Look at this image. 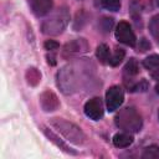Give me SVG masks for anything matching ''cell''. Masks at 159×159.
I'll return each instance as SVG.
<instances>
[{
    "label": "cell",
    "instance_id": "obj_10",
    "mask_svg": "<svg viewBox=\"0 0 159 159\" xmlns=\"http://www.w3.org/2000/svg\"><path fill=\"white\" fill-rule=\"evenodd\" d=\"M31 10L36 16H45L52 9V0H30Z\"/></svg>",
    "mask_w": 159,
    "mask_h": 159
},
{
    "label": "cell",
    "instance_id": "obj_1",
    "mask_svg": "<svg viewBox=\"0 0 159 159\" xmlns=\"http://www.w3.org/2000/svg\"><path fill=\"white\" fill-rule=\"evenodd\" d=\"M89 65L83 61H77L65 66L57 73V86L65 94L76 92L86 81L89 75Z\"/></svg>",
    "mask_w": 159,
    "mask_h": 159
},
{
    "label": "cell",
    "instance_id": "obj_7",
    "mask_svg": "<svg viewBox=\"0 0 159 159\" xmlns=\"http://www.w3.org/2000/svg\"><path fill=\"white\" fill-rule=\"evenodd\" d=\"M116 39L119 42H122L127 46H130V47L135 46V41H137L135 35H134L130 25L125 21H120L117 25V27H116Z\"/></svg>",
    "mask_w": 159,
    "mask_h": 159
},
{
    "label": "cell",
    "instance_id": "obj_2",
    "mask_svg": "<svg viewBox=\"0 0 159 159\" xmlns=\"http://www.w3.org/2000/svg\"><path fill=\"white\" fill-rule=\"evenodd\" d=\"M68 21H70V14H68V10L63 6L57 9L53 14L50 15L48 19L43 21L41 30L45 35L56 36L63 32V30L68 25Z\"/></svg>",
    "mask_w": 159,
    "mask_h": 159
},
{
    "label": "cell",
    "instance_id": "obj_12",
    "mask_svg": "<svg viewBox=\"0 0 159 159\" xmlns=\"http://www.w3.org/2000/svg\"><path fill=\"white\" fill-rule=\"evenodd\" d=\"M133 143V137L129 133H117L113 137V144L117 148H127Z\"/></svg>",
    "mask_w": 159,
    "mask_h": 159
},
{
    "label": "cell",
    "instance_id": "obj_6",
    "mask_svg": "<svg viewBox=\"0 0 159 159\" xmlns=\"http://www.w3.org/2000/svg\"><path fill=\"white\" fill-rule=\"evenodd\" d=\"M124 101L123 89L119 86H112L106 92V106L109 112H114L120 107Z\"/></svg>",
    "mask_w": 159,
    "mask_h": 159
},
{
    "label": "cell",
    "instance_id": "obj_17",
    "mask_svg": "<svg viewBox=\"0 0 159 159\" xmlns=\"http://www.w3.org/2000/svg\"><path fill=\"white\" fill-rule=\"evenodd\" d=\"M138 72H139L138 62H137L134 58H130V60L127 62L125 67H124V73L128 75V76H135V75H138Z\"/></svg>",
    "mask_w": 159,
    "mask_h": 159
},
{
    "label": "cell",
    "instance_id": "obj_11",
    "mask_svg": "<svg viewBox=\"0 0 159 159\" xmlns=\"http://www.w3.org/2000/svg\"><path fill=\"white\" fill-rule=\"evenodd\" d=\"M42 132H43V134L48 138V140H50V142H52L56 147H58V148H60V149H62L63 152H66V153H68V154H73V155H75V154H77V152H75V150H72L71 148H68V145H67L63 140H61V139H60V138H58L53 132H51L48 128H45V127H43V128H42Z\"/></svg>",
    "mask_w": 159,
    "mask_h": 159
},
{
    "label": "cell",
    "instance_id": "obj_25",
    "mask_svg": "<svg viewBox=\"0 0 159 159\" xmlns=\"http://www.w3.org/2000/svg\"><path fill=\"white\" fill-rule=\"evenodd\" d=\"M158 5H159V0H158Z\"/></svg>",
    "mask_w": 159,
    "mask_h": 159
},
{
    "label": "cell",
    "instance_id": "obj_20",
    "mask_svg": "<svg viewBox=\"0 0 159 159\" xmlns=\"http://www.w3.org/2000/svg\"><path fill=\"white\" fill-rule=\"evenodd\" d=\"M26 76H27V80L31 84H36L41 77V75L39 73V71L36 68H29V71L26 72Z\"/></svg>",
    "mask_w": 159,
    "mask_h": 159
},
{
    "label": "cell",
    "instance_id": "obj_14",
    "mask_svg": "<svg viewBox=\"0 0 159 159\" xmlns=\"http://www.w3.org/2000/svg\"><path fill=\"white\" fill-rule=\"evenodd\" d=\"M124 55H125L124 50H123V48H120V47H117V48L113 51V53L109 56V61H108V63H109L111 66H113V67L118 66V65L123 61Z\"/></svg>",
    "mask_w": 159,
    "mask_h": 159
},
{
    "label": "cell",
    "instance_id": "obj_16",
    "mask_svg": "<svg viewBox=\"0 0 159 159\" xmlns=\"http://www.w3.org/2000/svg\"><path fill=\"white\" fill-rule=\"evenodd\" d=\"M143 159H159V147L157 145H150L147 147L142 154Z\"/></svg>",
    "mask_w": 159,
    "mask_h": 159
},
{
    "label": "cell",
    "instance_id": "obj_24",
    "mask_svg": "<svg viewBox=\"0 0 159 159\" xmlns=\"http://www.w3.org/2000/svg\"><path fill=\"white\" fill-rule=\"evenodd\" d=\"M155 91H157V93L159 94V83H158V84L155 86Z\"/></svg>",
    "mask_w": 159,
    "mask_h": 159
},
{
    "label": "cell",
    "instance_id": "obj_4",
    "mask_svg": "<svg viewBox=\"0 0 159 159\" xmlns=\"http://www.w3.org/2000/svg\"><path fill=\"white\" fill-rule=\"evenodd\" d=\"M51 125L55 127L67 140H70L75 144H83V142L86 139V135L81 130V128L77 127L76 124L66 120V119L52 118L51 119Z\"/></svg>",
    "mask_w": 159,
    "mask_h": 159
},
{
    "label": "cell",
    "instance_id": "obj_13",
    "mask_svg": "<svg viewBox=\"0 0 159 159\" xmlns=\"http://www.w3.org/2000/svg\"><path fill=\"white\" fill-rule=\"evenodd\" d=\"M96 56H97V58L99 60L101 63H107L109 61V56H111L109 47L106 43L98 45L97 46V50H96Z\"/></svg>",
    "mask_w": 159,
    "mask_h": 159
},
{
    "label": "cell",
    "instance_id": "obj_3",
    "mask_svg": "<svg viewBox=\"0 0 159 159\" xmlns=\"http://www.w3.org/2000/svg\"><path fill=\"white\" fill-rule=\"evenodd\" d=\"M114 122L118 128L123 129L127 133H137L142 128V117L140 114L130 107L120 109L114 118Z\"/></svg>",
    "mask_w": 159,
    "mask_h": 159
},
{
    "label": "cell",
    "instance_id": "obj_9",
    "mask_svg": "<svg viewBox=\"0 0 159 159\" xmlns=\"http://www.w3.org/2000/svg\"><path fill=\"white\" fill-rule=\"evenodd\" d=\"M40 104L45 112H53L60 107L57 96L51 91H45L40 96Z\"/></svg>",
    "mask_w": 159,
    "mask_h": 159
},
{
    "label": "cell",
    "instance_id": "obj_18",
    "mask_svg": "<svg viewBox=\"0 0 159 159\" xmlns=\"http://www.w3.org/2000/svg\"><path fill=\"white\" fill-rule=\"evenodd\" d=\"M159 65V56L158 55H152V56H148L144 61H143V66L148 70V71H150V70H153L155 66H158Z\"/></svg>",
    "mask_w": 159,
    "mask_h": 159
},
{
    "label": "cell",
    "instance_id": "obj_15",
    "mask_svg": "<svg viewBox=\"0 0 159 159\" xmlns=\"http://www.w3.org/2000/svg\"><path fill=\"white\" fill-rule=\"evenodd\" d=\"M149 30H150L152 36L155 39V41L159 45V14L152 17V20L149 22Z\"/></svg>",
    "mask_w": 159,
    "mask_h": 159
},
{
    "label": "cell",
    "instance_id": "obj_22",
    "mask_svg": "<svg viewBox=\"0 0 159 159\" xmlns=\"http://www.w3.org/2000/svg\"><path fill=\"white\" fill-rule=\"evenodd\" d=\"M149 47H150V43H149L145 39L140 40V43H139V50H140V51H147Z\"/></svg>",
    "mask_w": 159,
    "mask_h": 159
},
{
    "label": "cell",
    "instance_id": "obj_23",
    "mask_svg": "<svg viewBox=\"0 0 159 159\" xmlns=\"http://www.w3.org/2000/svg\"><path fill=\"white\" fill-rule=\"evenodd\" d=\"M150 76H152V78L159 81V65L155 66L153 70H150Z\"/></svg>",
    "mask_w": 159,
    "mask_h": 159
},
{
    "label": "cell",
    "instance_id": "obj_21",
    "mask_svg": "<svg viewBox=\"0 0 159 159\" xmlns=\"http://www.w3.org/2000/svg\"><path fill=\"white\" fill-rule=\"evenodd\" d=\"M43 47H45V50H47V51H56V50H58L60 45H58V42H56V41H53V40H47V41L43 43Z\"/></svg>",
    "mask_w": 159,
    "mask_h": 159
},
{
    "label": "cell",
    "instance_id": "obj_5",
    "mask_svg": "<svg viewBox=\"0 0 159 159\" xmlns=\"http://www.w3.org/2000/svg\"><path fill=\"white\" fill-rule=\"evenodd\" d=\"M88 51V43L84 39H76L73 41L67 42L63 46L62 50V56L65 58H72L77 57L82 53H86Z\"/></svg>",
    "mask_w": 159,
    "mask_h": 159
},
{
    "label": "cell",
    "instance_id": "obj_8",
    "mask_svg": "<svg viewBox=\"0 0 159 159\" xmlns=\"http://www.w3.org/2000/svg\"><path fill=\"white\" fill-rule=\"evenodd\" d=\"M84 114L93 120H99L103 117V103L101 98L94 97L89 99L84 104Z\"/></svg>",
    "mask_w": 159,
    "mask_h": 159
},
{
    "label": "cell",
    "instance_id": "obj_19",
    "mask_svg": "<svg viewBox=\"0 0 159 159\" xmlns=\"http://www.w3.org/2000/svg\"><path fill=\"white\" fill-rule=\"evenodd\" d=\"M102 4L109 11H118L120 9V0H102Z\"/></svg>",
    "mask_w": 159,
    "mask_h": 159
}]
</instances>
